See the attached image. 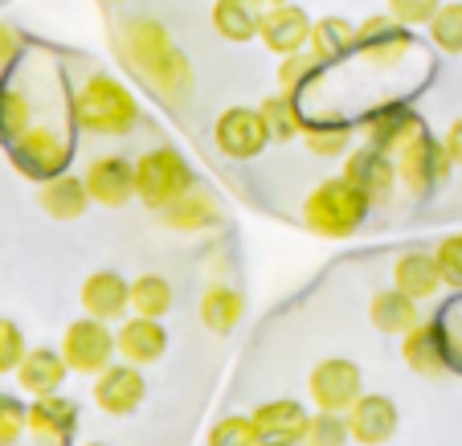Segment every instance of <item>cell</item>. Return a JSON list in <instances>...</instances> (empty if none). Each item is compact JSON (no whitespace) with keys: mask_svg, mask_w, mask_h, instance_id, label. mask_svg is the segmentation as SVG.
I'll list each match as a JSON object with an SVG mask.
<instances>
[{"mask_svg":"<svg viewBox=\"0 0 462 446\" xmlns=\"http://www.w3.org/2000/svg\"><path fill=\"white\" fill-rule=\"evenodd\" d=\"M115 50H119L123 66L135 70L148 90L164 103L180 107L192 95V61L189 53L176 45V37L160 25L156 17H131L115 33Z\"/></svg>","mask_w":462,"mask_h":446,"instance_id":"6da1fadb","label":"cell"},{"mask_svg":"<svg viewBox=\"0 0 462 446\" xmlns=\"http://www.w3.org/2000/svg\"><path fill=\"white\" fill-rule=\"evenodd\" d=\"M70 115L87 135H131L140 123V103L111 74H90L79 90H74Z\"/></svg>","mask_w":462,"mask_h":446,"instance_id":"7a4b0ae2","label":"cell"},{"mask_svg":"<svg viewBox=\"0 0 462 446\" xmlns=\"http://www.w3.org/2000/svg\"><path fill=\"white\" fill-rule=\"evenodd\" d=\"M373 209L348 176H328L307 193L303 201V226L319 237H352L365 226V213Z\"/></svg>","mask_w":462,"mask_h":446,"instance_id":"3957f363","label":"cell"},{"mask_svg":"<svg viewBox=\"0 0 462 446\" xmlns=\"http://www.w3.org/2000/svg\"><path fill=\"white\" fill-rule=\"evenodd\" d=\"M192 164L172 148V144H160V148H148L140 160H135V197H140L148 209H164L176 197H184L192 189Z\"/></svg>","mask_w":462,"mask_h":446,"instance_id":"277c9868","label":"cell"},{"mask_svg":"<svg viewBox=\"0 0 462 446\" xmlns=\"http://www.w3.org/2000/svg\"><path fill=\"white\" fill-rule=\"evenodd\" d=\"M115 352H119V340H115V332H111L106 320L82 315V320L66 324V336H61V357H66L70 373L98 376L106 365H115Z\"/></svg>","mask_w":462,"mask_h":446,"instance_id":"5b68a950","label":"cell"},{"mask_svg":"<svg viewBox=\"0 0 462 446\" xmlns=\"http://www.w3.org/2000/svg\"><path fill=\"white\" fill-rule=\"evenodd\" d=\"M9 156L29 181L45 184V181H53V176H61L66 168H70L74 148L58 127H29L25 135H17V140L9 144Z\"/></svg>","mask_w":462,"mask_h":446,"instance_id":"8992f818","label":"cell"},{"mask_svg":"<svg viewBox=\"0 0 462 446\" xmlns=\"http://www.w3.org/2000/svg\"><path fill=\"white\" fill-rule=\"evenodd\" d=\"M213 144L229 160H258L271 144V127L258 107H226L213 123Z\"/></svg>","mask_w":462,"mask_h":446,"instance_id":"52a82bcc","label":"cell"},{"mask_svg":"<svg viewBox=\"0 0 462 446\" xmlns=\"http://www.w3.org/2000/svg\"><path fill=\"white\" fill-rule=\"evenodd\" d=\"M307 389H311V402L319 405V410L348 413L352 402L365 394V373H360V365L348 357H328L311 368Z\"/></svg>","mask_w":462,"mask_h":446,"instance_id":"ba28073f","label":"cell"},{"mask_svg":"<svg viewBox=\"0 0 462 446\" xmlns=\"http://www.w3.org/2000/svg\"><path fill=\"white\" fill-rule=\"evenodd\" d=\"M450 168H454V160H450V152H446V144L434 140L430 132H421L418 140L397 156V176H402V184L413 197H430L438 184L450 176Z\"/></svg>","mask_w":462,"mask_h":446,"instance_id":"9c48e42d","label":"cell"},{"mask_svg":"<svg viewBox=\"0 0 462 446\" xmlns=\"http://www.w3.org/2000/svg\"><path fill=\"white\" fill-rule=\"evenodd\" d=\"M356 29H360L356 53L368 61V66H381V70L402 66V58L410 53V45H413L410 25H402L393 13H373V17H365Z\"/></svg>","mask_w":462,"mask_h":446,"instance_id":"30bf717a","label":"cell"},{"mask_svg":"<svg viewBox=\"0 0 462 446\" xmlns=\"http://www.w3.org/2000/svg\"><path fill=\"white\" fill-rule=\"evenodd\" d=\"M344 176L368 197V205H389L393 189L402 184V176H397V160H393L389 152L373 148V144L352 148L348 156H344Z\"/></svg>","mask_w":462,"mask_h":446,"instance_id":"8fae6325","label":"cell"},{"mask_svg":"<svg viewBox=\"0 0 462 446\" xmlns=\"http://www.w3.org/2000/svg\"><path fill=\"white\" fill-rule=\"evenodd\" d=\"M250 418H254V430H258V446H303L307 426H311L307 405H299L295 397L262 402Z\"/></svg>","mask_w":462,"mask_h":446,"instance_id":"7c38bea8","label":"cell"},{"mask_svg":"<svg viewBox=\"0 0 462 446\" xmlns=\"http://www.w3.org/2000/svg\"><path fill=\"white\" fill-rule=\"evenodd\" d=\"M143 397H148V381H143L140 365H131V360L106 365L103 373L95 376V405L103 413H111V418L135 413L143 405Z\"/></svg>","mask_w":462,"mask_h":446,"instance_id":"4fadbf2b","label":"cell"},{"mask_svg":"<svg viewBox=\"0 0 462 446\" xmlns=\"http://www.w3.org/2000/svg\"><path fill=\"white\" fill-rule=\"evenodd\" d=\"M90 189V201L98 209H123L135 197V164L127 156H98L90 160V168L82 172Z\"/></svg>","mask_w":462,"mask_h":446,"instance_id":"5bb4252c","label":"cell"},{"mask_svg":"<svg viewBox=\"0 0 462 446\" xmlns=\"http://www.w3.org/2000/svg\"><path fill=\"white\" fill-rule=\"evenodd\" d=\"M402 426V413H397V402L384 394H360L348 410V430L352 442L360 446H384Z\"/></svg>","mask_w":462,"mask_h":446,"instance_id":"9a60e30c","label":"cell"},{"mask_svg":"<svg viewBox=\"0 0 462 446\" xmlns=\"http://www.w3.org/2000/svg\"><path fill=\"white\" fill-rule=\"evenodd\" d=\"M311 29L315 21L307 17V9H299L295 0L291 5H274V9L262 13V45L271 53H279V58H287V53H299L311 45Z\"/></svg>","mask_w":462,"mask_h":446,"instance_id":"2e32d148","label":"cell"},{"mask_svg":"<svg viewBox=\"0 0 462 446\" xmlns=\"http://www.w3.org/2000/svg\"><path fill=\"white\" fill-rule=\"evenodd\" d=\"M421 132H426V123H421V115L410 111V107H381V111L365 123L368 144L381 148V152H389L393 160L402 156Z\"/></svg>","mask_w":462,"mask_h":446,"instance_id":"e0dca14e","label":"cell"},{"mask_svg":"<svg viewBox=\"0 0 462 446\" xmlns=\"http://www.w3.org/2000/svg\"><path fill=\"white\" fill-rule=\"evenodd\" d=\"M79 430V405L61 394H45L33 397L29 405V434L45 446H66Z\"/></svg>","mask_w":462,"mask_h":446,"instance_id":"ac0fdd59","label":"cell"},{"mask_svg":"<svg viewBox=\"0 0 462 446\" xmlns=\"http://www.w3.org/2000/svg\"><path fill=\"white\" fill-rule=\"evenodd\" d=\"M79 299H82V311L87 315L115 324V320H123L131 307V283L123 279L119 271H95V274H87Z\"/></svg>","mask_w":462,"mask_h":446,"instance_id":"d6986e66","label":"cell"},{"mask_svg":"<svg viewBox=\"0 0 462 446\" xmlns=\"http://www.w3.org/2000/svg\"><path fill=\"white\" fill-rule=\"evenodd\" d=\"M13 376H17V386L29 397H45V394H61L66 376H70V365H66L61 348H29Z\"/></svg>","mask_w":462,"mask_h":446,"instance_id":"ffe728a7","label":"cell"},{"mask_svg":"<svg viewBox=\"0 0 462 446\" xmlns=\"http://www.w3.org/2000/svg\"><path fill=\"white\" fill-rule=\"evenodd\" d=\"M119 340V357L131 360V365H156L168 352V332L160 320H148V315H131L123 320V328L115 332Z\"/></svg>","mask_w":462,"mask_h":446,"instance_id":"44dd1931","label":"cell"},{"mask_svg":"<svg viewBox=\"0 0 462 446\" xmlns=\"http://www.w3.org/2000/svg\"><path fill=\"white\" fill-rule=\"evenodd\" d=\"M368 320H373V328L384 336H405L421 324V307H418V299H410L402 287H384L368 299Z\"/></svg>","mask_w":462,"mask_h":446,"instance_id":"7402d4cb","label":"cell"},{"mask_svg":"<svg viewBox=\"0 0 462 446\" xmlns=\"http://www.w3.org/2000/svg\"><path fill=\"white\" fill-rule=\"evenodd\" d=\"M442 266H438L434 254L426 250H405L397 263H393V287H402L410 299H434L442 291Z\"/></svg>","mask_w":462,"mask_h":446,"instance_id":"603a6c76","label":"cell"},{"mask_svg":"<svg viewBox=\"0 0 462 446\" xmlns=\"http://www.w3.org/2000/svg\"><path fill=\"white\" fill-rule=\"evenodd\" d=\"M402 357L418 376H442L450 368L442 340V324H418L413 332L402 336Z\"/></svg>","mask_w":462,"mask_h":446,"instance_id":"cb8c5ba5","label":"cell"},{"mask_svg":"<svg viewBox=\"0 0 462 446\" xmlns=\"http://www.w3.org/2000/svg\"><path fill=\"white\" fill-rule=\"evenodd\" d=\"M160 221L168 229H180V234H201V229L221 226V205L217 197L201 193V189H189L184 197H176L172 205L160 209Z\"/></svg>","mask_w":462,"mask_h":446,"instance_id":"d4e9b609","label":"cell"},{"mask_svg":"<svg viewBox=\"0 0 462 446\" xmlns=\"http://www.w3.org/2000/svg\"><path fill=\"white\" fill-rule=\"evenodd\" d=\"M262 13H266V5H258V0H213L209 21L221 42L242 45L262 33Z\"/></svg>","mask_w":462,"mask_h":446,"instance_id":"484cf974","label":"cell"},{"mask_svg":"<svg viewBox=\"0 0 462 446\" xmlns=\"http://www.w3.org/2000/svg\"><path fill=\"white\" fill-rule=\"evenodd\" d=\"M37 201H42V209L50 213L53 221H79L82 213L90 209V189L82 176H70V172H61L53 176V181L42 184V193H37Z\"/></svg>","mask_w":462,"mask_h":446,"instance_id":"4316f807","label":"cell"},{"mask_svg":"<svg viewBox=\"0 0 462 446\" xmlns=\"http://www.w3.org/2000/svg\"><path fill=\"white\" fill-rule=\"evenodd\" d=\"M356 42H360V29L352 25V21H344V17H323V21H315L311 45H307V50H311L315 58L323 61V66H332V61H340V58H348V53H356Z\"/></svg>","mask_w":462,"mask_h":446,"instance_id":"83f0119b","label":"cell"},{"mask_svg":"<svg viewBox=\"0 0 462 446\" xmlns=\"http://www.w3.org/2000/svg\"><path fill=\"white\" fill-rule=\"evenodd\" d=\"M242 315H245V299H242V291H234L229 283H213L201 295V320L209 332L229 336L242 324Z\"/></svg>","mask_w":462,"mask_h":446,"instance_id":"f1b7e54d","label":"cell"},{"mask_svg":"<svg viewBox=\"0 0 462 446\" xmlns=\"http://www.w3.org/2000/svg\"><path fill=\"white\" fill-rule=\"evenodd\" d=\"M258 111H262V119H266V127H271V140H279V144H287V140H295V135L307 132L303 115H299V107H295V95H287V90L262 98Z\"/></svg>","mask_w":462,"mask_h":446,"instance_id":"f546056e","label":"cell"},{"mask_svg":"<svg viewBox=\"0 0 462 446\" xmlns=\"http://www.w3.org/2000/svg\"><path fill=\"white\" fill-rule=\"evenodd\" d=\"M168 311H172V283L164 274H140L131 283V315L164 320Z\"/></svg>","mask_w":462,"mask_h":446,"instance_id":"4dcf8cb0","label":"cell"},{"mask_svg":"<svg viewBox=\"0 0 462 446\" xmlns=\"http://www.w3.org/2000/svg\"><path fill=\"white\" fill-rule=\"evenodd\" d=\"M33 127V107H29V95L9 82H0V144L9 148L17 135H25Z\"/></svg>","mask_w":462,"mask_h":446,"instance_id":"1f68e13d","label":"cell"},{"mask_svg":"<svg viewBox=\"0 0 462 446\" xmlns=\"http://www.w3.org/2000/svg\"><path fill=\"white\" fill-rule=\"evenodd\" d=\"M303 144L311 156H348L352 152V127L344 123H319V127H307L303 132Z\"/></svg>","mask_w":462,"mask_h":446,"instance_id":"d6a6232c","label":"cell"},{"mask_svg":"<svg viewBox=\"0 0 462 446\" xmlns=\"http://www.w3.org/2000/svg\"><path fill=\"white\" fill-rule=\"evenodd\" d=\"M430 37L442 53H462V0H442L430 21Z\"/></svg>","mask_w":462,"mask_h":446,"instance_id":"836d02e7","label":"cell"},{"mask_svg":"<svg viewBox=\"0 0 462 446\" xmlns=\"http://www.w3.org/2000/svg\"><path fill=\"white\" fill-rule=\"evenodd\" d=\"M348 442H352L348 413H336V410L311 413V426H307V442L303 446H348Z\"/></svg>","mask_w":462,"mask_h":446,"instance_id":"e575fe53","label":"cell"},{"mask_svg":"<svg viewBox=\"0 0 462 446\" xmlns=\"http://www.w3.org/2000/svg\"><path fill=\"white\" fill-rule=\"evenodd\" d=\"M323 61L315 58L311 50H299V53H287L282 58V66H279V87L287 90V95H299V90L311 82V74L319 70Z\"/></svg>","mask_w":462,"mask_h":446,"instance_id":"d590c367","label":"cell"},{"mask_svg":"<svg viewBox=\"0 0 462 446\" xmlns=\"http://www.w3.org/2000/svg\"><path fill=\"white\" fill-rule=\"evenodd\" d=\"M209 446H258V430H254V418L245 413H229L217 426L209 430Z\"/></svg>","mask_w":462,"mask_h":446,"instance_id":"8d00e7d4","label":"cell"},{"mask_svg":"<svg viewBox=\"0 0 462 446\" xmlns=\"http://www.w3.org/2000/svg\"><path fill=\"white\" fill-rule=\"evenodd\" d=\"M29 430V405H21L13 394H0V446H17Z\"/></svg>","mask_w":462,"mask_h":446,"instance_id":"74e56055","label":"cell"},{"mask_svg":"<svg viewBox=\"0 0 462 446\" xmlns=\"http://www.w3.org/2000/svg\"><path fill=\"white\" fill-rule=\"evenodd\" d=\"M25 332H21L13 320H5L0 315V376L5 373H17V365H21V357H25Z\"/></svg>","mask_w":462,"mask_h":446,"instance_id":"f35d334b","label":"cell"},{"mask_svg":"<svg viewBox=\"0 0 462 446\" xmlns=\"http://www.w3.org/2000/svg\"><path fill=\"white\" fill-rule=\"evenodd\" d=\"M389 5V13L402 25H410V29H418V25H430L434 21V13L442 9V0H384Z\"/></svg>","mask_w":462,"mask_h":446,"instance_id":"ab89813d","label":"cell"},{"mask_svg":"<svg viewBox=\"0 0 462 446\" xmlns=\"http://www.w3.org/2000/svg\"><path fill=\"white\" fill-rule=\"evenodd\" d=\"M434 258H438V266H442V279L450 283L454 291H462V234L442 237L438 250H434Z\"/></svg>","mask_w":462,"mask_h":446,"instance_id":"60d3db41","label":"cell"},{"mask_svg":"<svg viewBox=\"0 0 462 446\" xmlns=\"http://www.w3.org/2000/svg\"><path fill=\"white\" fill-rule=\"evenodd\" d=\"M442 340H446V357H450V365L462 368V303H454L450 315L442 320Z\"/></svg>","mask_w":462,"mask_h":446,"instance_id":"b9f144b4","label":"cell"},{"mask_svg":"<svg viewBox=\"0 0 462 446\" xmlns=\"http://www.w3.org/2000/svg\"><path fill=\"white\" fill-rule=\"evenodd\" d=\"M21 33L13 25H5V21H0V70H5V66H13V61H17V53H21Z\"/></svg>","mask_w":462,"mask_h":446,"instance_id":"7bdbcfd3","label":"cell"},{"mask_svg":"<svg viewBox=\"0 0 462 446\" xmlns=\"http://www.w3.org/2000/svg\"><path fill=\"white\" fill-rule=\"evenodd\" d=\"M446 152H450V160H454V164H458L462 168V119H454L450 123V132H446Z\"/></svg>","mask_w":462,"mask_h":446,"instance_id":"ee69618b","label":"cell"},{"mask_svg":"<svg viewBox=\"0 0 462 446\" xmlns=\"http://www.w3.org/2000/svg\"><path fill=\"white\" fill-rule=\"evenodd\" d=\"M258 5H266V9H274V5H291V0H258Z\"/></svg>","mask_w":462,"mask_h":446,"instance_id":"f6af8a7d","label":"cell"},{"mask_svg":"<svg viewBox=\"0 0 462 446\" xmlns=\"http://www.w3.org/2000/svg\"><path fill=\"white\" fill-rule=\"evenodd\" d=\"M87 446H111V442H87Z\"/></svg>","mask_w":462,"mask_h":446,"instance_id":"bcb514c9","label":"cell"}]
</instances>
